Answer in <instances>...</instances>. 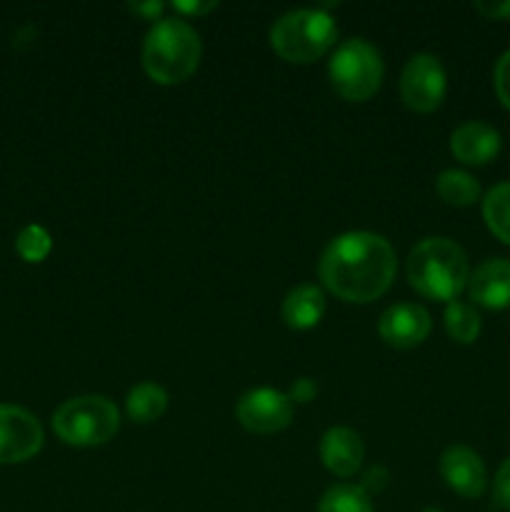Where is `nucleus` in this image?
I'll list each match as a JSON object with an SVG mask.
<instances>
[{
  "label": "nucleus",
  "mask_w": 510,
  "mask_h": 512,
  "mask_svg": "<svg viewBox=\"0 0 510 512\" xmlns=\"http://www.w3.org/2000/svg\"><path fill=\"white\" fill-rule=\"evenodd\" d=\"M318 512H373V503L360 485H338L323 495Z\"/></svg>",
  "instance_id": "aec40b11"
},
{
  "label": "nucleus",
  "mask_w": 510,
  "mask_h": 512,
  "mask_svg": "<svg viewBox=\"0 0 510 512\" xmlns=\"http://www.w3.org/2000/svg\"><path fill=\"white\" fill-rule=\"evenodd\" d=\"M200 35L183 18H160L148 30L143 45V68L155 83L178 85L200 63Z\"/></svg>",
  "instance_id": "f03ea898"
},
{
  "label": "nucleus",
  "mask_w": 510,
  "mask_h": 512,
  "mask_svg": "<svg viewBox=\"0 0 510 512\" xmlns=\"http://www.w3.org/2000/svg\"><path fill=\"white\" fill-rule=\"evenodd\" d=\"M420 512H443V510H438V508H425V510H420Z\"/></svg>",
  "instance_id": "c85d7f7f"
},
{
  "label": "nucleus",
  "mask_w": 510,
  "mask_h": 512,
  "mask_svg": "<svg viewBox=\"0 0 510 512\" xmlns=\"http://www.w3.org/2000/svg\"><path fill=\"white\" fill-rule=\"evenodd\" d=\"M475 10L490 20H508L510 18V0H503V3H475Z\"/></svg>",
  "instance_id": "393cba45"
},
{
  "label": "nucleus",
  "mask_w": 510,
  "mask_h": 512,
  "mask_svg": "<svg viewBox=\"0 0 510 512\" xmlns=\"http://www.w3.org/2000/svg\"><path fill=\"white\" fill-rule=\"evenodd\" d=\"M440 475L448 483L450 490H455L463 498H480L488 485V473L475 450L465 445H450L440 458Z\"/></svg>",
  "instance_id": "9b49d317"
},
{
  "label": "nucleus",
  "mask_w": 510,
  "mask_h": 512,
  "mask_svg": "<svg viewBox=\"0 0 510 512\" xmlns=\"http://www.w3.org/2000/svg\"><path fill=\"white\" fill-rule=\"evenodd\" d=\"M325 295L318 285H298L283 300V320L293 330H310L323 320Z\"/></svg>",
  "instance_id": "2eb2a0df"
},
{
  "label": "nucleus",
  "mask_w": 510,
  "mask_h": 512,
  "mask_svg": "<svg viewBox=\"0 0 510 512\" xmlns=\"http://www.w3.org/2000/svg\"><path fill=\"white\" fill-rule=\"evenodd\" d=\"M118 408L103 395H83L70 398L53 413V430L65 445L75 448H95L118 433Z\"/></svg>",
  "instance_id": "39448f33"
},
{
  "label": "nucleus",
  "mask_w": 510,
  "mask_h": 512,
  "mask_svg": "<svg viewBox=\"0 0 510 512\" xmlns=\"http://www.w3.org/2000/svg\"><path fill=\"white\" fill-rule=\"evenodd\" d=\"M470 300L488 310L510 308V260H485L468 278Z\"/></svg>",
  "instance_id": "f8f14e48"
},
{
  "label": "nucleus",
  "mask_w": 510,
  "mask_h": 512,
  "mask_svg": "<svg viewBox=\"0 0 510 512\" xmlns=\"http://www.w3.org/2000/svg\"><path fill=\"white\" fill-rule=\"evenodd\" d=\"M403 103L415 113H433L445 98V70L430 53H418L408 60L400 75Z\"/></svg>",
  "instance_id": "0eeeda50"
},
{
  "label": "nucleus",
  "mask_w": 510,
  "mask_h": 512,
  "mask_svg": "<svg viewBox=\"0 0 510 512\" xmlns=\"http://www.w3.org/2000/svg\"><path fill=\"white\" fill-rule=\"evenodd\" d=\"M128 415L135 423H155L168 408V393L155 383H140L128 393Z\"/></svg>",
  "instance_id": "dca6fc26"
},
{
  "label": "nucleus",
  "mask_w": 510,
  "mask_h": 512,
  "mask_svg": "<svg viewBox=\"0 0 510 512\" xmlns=\"http://www.w3.org/2000/svg\"><path fill=\"white\" fill-rule=\"evenodd\" d=\"M430 328V313L423 308V305L415 303H398L390 305L383 315H380L378 333L380 338L388 345L400 350L415 348V345L423 343L428 338Z\"/></svg>",
  "instance_id": "9d476101"
},
{
  "label": "nucleus",
  "mask_w": 510,
  "mask_h": 512,
  "mask_svg": "<svg viewBox=\"0 0 510 512\" xmlns=\"http://www.w3.org/2000/svg\"><path fill=\"white\" fill-rule=\"evenodd\" d=\"M395 250L383 235L345 233L325 248L318 273L325 288L345 303H370L395 280Z\"/></svg>",
  "instance_id": "f257e3e1"
},
{
  "label": "nucleus",
  "mask_w": 510,
  "mask_h": 512,
  "mask_svg": "<svg viewBox=\"0 0 510 512\" xmlns=\"http://www.w3.org/2000/svg\"><path fill=\"white\" fill-rule=\"evenodd\" d=\"M468 278V258L453 240L425 238L410 250L408 280L425 298L453 303L460 290L468 285Z\"/></svg>",
  "instance_id": "7ed1b4c3"
},
{
  "label": "nucleus",
  "mask_w": 510,
  "mask_h": 512,
  "mask_svg": "<svg viewBox=\"0 0 510 512\" xmlns=\"http://www.w3.org/2000/svg\"><path fill=\"white\" fill-rule=\"evenodd\" d=\"M450 150L465 165H485L500 153V133L488 123L470 120L450 135Z\"/></svg>",
  "instance_id": "ddd939ff"
},
{
  "label": "nucleus",
  "mask_w": 510,
  "mask_h": 512,
  "mask_svg": "<svg viewBox=\"0 0 510 512\" xmlns=\"http://www.w3.org/2000/svg\"><path fill=\"white\" fill-rule=\"evenodd\" d=\"M130 10L138 15H145V18H155V15L163 13V3H148V5L135 3V5H130Z\"/></svg>",
  "instance_id": "cd10ccee"
},
{
  "label": "nucleus",
  "mask_w": 510,
  "mask_h": 512,
  "mask_svg": "<svg viewBox=\"0 0 510 512\" xmlns=\"http://www.w3.org/2000/svg\"><path fill=\"white\" fill-rule=\"evenodd\" d=\"M328 75L340 98L363 103V100H368L380 88V80H383V58L363 38L345 40L343 45H338L333 58H330Z\"/></svg>",
  "instance_id": "423d86ee"
},
{
  "label": "nucleus",
  "mask_w": 510,
  "mask_h": 512,
  "mask_svg": "<svg viewBox=\"0 0 510 512\" xmlns=\"http://www.w3.org/2000/svg\"><path fill=\"white\" fill-rule=\"evenodd\" d=\"M495 93H498L500 103L510 110V50L500 55L498 65H495Z\"/></svg>",
  "instance_id": "4be33fe9"
},
{
  "label": "nucleus",
  "mask_w": 510,
  "mask_h": 512,
  "mask_svg": "<svg viewBox=\"0 0 510 512\" xmlns=\"http://www.w3.org/2000/svg\"><path fill=\"white\" fill-rule=\"evenodd\" d=\"M240 425L255 435H273L288 428L293 420V400L273 388L250 390L235 408Z\"/></svg>",
  "instance_id": "1a4fd4ad"
},
{
  "label": "nucleus",
  "mask_w": 510,
  "mask_h": 512,
  "mask_svg": "<svg viewBox=\"0 0 510 512\" xmlns=\"http://www.w3.org/2000/svg\"><path fill=\"white\" fill-rule=\"evenodd\" d=\"M173 8L183 15H205L218 8V3H213V0L210 3H173Z\"/></svg>",
  "instance_id": "bb28decb"
},
{
  "label": "nucleus",
  "mask_w": 510,
  "mask_h": 512,
  "mask_svg": "<svg viewBox=\"0 0 510 512\" xmlns=\"http://www.w3.org/2000/svg\"><path fill=\"white\" fill-rule=\"evenodd\" d=\"M335 38V20L313 8L285 13L270 30V45L288 63H313L333 48Z\"/></svg>",
  "instance_id": "20e7f679"
},
{
  "label": "nucleus",
  "mask_w": 510,
  "mask_h": 512,
  "mask_svg": "<svg viewBox=\"0 0 510 512\" xmlns=\"http://www.w3.org/2000/svg\"><path fill=\"white\" fill-rule=\"evenodd\" d=\"M483 218L490 233L510 245V183H500L488 190L483 200Z\"/></svg>",
  "instance_id": "f3484780"
},
{
  "label": "nucleus",
  "mask_w": 510,
  "mask_h": 512,
  "mask_svg": "<svg viewBox=\"0 0 510 512\" xmlns=\"http://www.w3.org/2000/svg\"><path fill=\"white\" fill-rule=\"evenodd\" d=\"M445 330H448V335L455 343H475L480 335L478 310L468 303H460V300L448 303V308H445Z\"/></svg>",
  "instance_id": "6ab92c4d"
},
{
  "label": "nucleus",
  "mask_w": 510,
  "mask_h": 512,
  "mask_svg": "<svg viewBox=\"0 0 510 512\" xmlns=\"http://www.w3.org/2000/svg\"><path fill=\"white\" fill-rule=\"evenodd\" d=\"M315 393H318V385H315L310 378H300V380H295V385H293V390H290L288 398L293 400V403H310V400L315 398Z\"/></svg>",
  "instance_id": "b1692460"
},
{
  "label": "nucleus",
  "mask_w": 510,
  "mask_h": 512,
  "mask_svg": "<svg viewBox=\"0 0 510 512\" xmlns=\"http://www.w3.org/2000/svg\"><path fill=\"white\" fill-rule=\"evenodd\" d=\"M493 503L500 510H510V458L500 465L493 483Z\"/></svg>",
  "instance_id": "5701e85b"
},
{
  "label": "nucleus",
  "mask_w": 510,
  "mask_h": 512,
  "mask_svg": "<svg viewBox=\"0 0 510 512\" xmlns=\"http://www.w3.org/2000/svg\"><path fill=\"white\" fill-rule=\"evenodd\" d=\"M385 483H388V473H385L383 468H375V470H370L368 475H365V480L360 483V488H363L365 493H370V490L375 488V493H378V490L383 488Z\"/></svg>",
  "instance_id": "a878e982"
},
{
  "label": "nucleus",
  "mask_w": 510,
  "mask_h": 512,
  "mask_svg": "<svg viewBox=\"0 0 510 512\" xmlns=\"http://www.w3.org/2000/svg\"><path fill=\"white\" fill-rule=\"evenodd\" d=\"M363 440L350 428H330L320 440V458L330 473L350 478L363 463Z\"/></svg>",
  "instance_id": "4468645a"
},
{
  "label": "nucleus",
  "mask_w": 510,
  "mask_h": 512,
  "mask_svg": "<svg viewBox=\"0 0 510 512\" xmlns=\"http://www.w3.org/2000/svg\"><path fill=\"white\" fill-rule=\"evenodd\" d=\"M43 448V428L30 410L0 405V465L25 463Z\"/></svg>",
  "instance_id": "6e6552de"
},
{
  "label": "nucleus",
  "mask_w": 510,
  "mask_h": 512,
  "mask_svg": "<svg viewBox=\"0 0 510 512\" xmlns=\"http://www.w3.org/2000/svg\"><path fill=\"white\" fill-rule=\"evenodd\" d=\"M15 250L25 263H43L53 250V238L43 225H25L15 238Z\"/></svg>",
  "instance_id": "412c9836"
},
{
  "label": "nucleus",
  "mask_w": 510,
  "mask_h": 512,
  "mask_svg": "<svg viewBox=\"0 0 510 512\" xmlns=\"http://www.w3.org/2000/svg\"><path fill=\"white\" fill-rule=\"evenodd\" d=\"M435 190H438L440 198L448 205H473L480 198V185L473 175L463 173V170H443L435 180Z\"/></svg>",
  "instance_id": "a211bd4d"
}]
</instances>
